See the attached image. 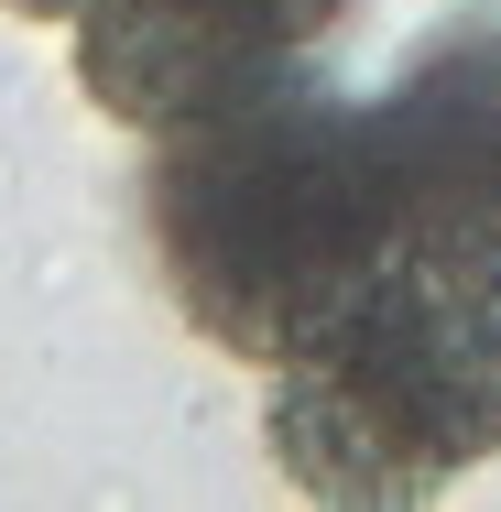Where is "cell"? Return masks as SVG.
<instances>
[{
    "mask_svg": "<svg viewBox=\"0 0 501 512\" xmlns=\"http://www.w3.org/2000/svg\"><path fill=\"white\" fill-rule=\"evenodd\" d=\"M142 229L186 327L273 371L305 338V316L338 306L403 240L382 153H371V99L338 88L316 55H295L229 88L218 109L153 131Z\"/></svg>",
    "mask_w": 501,
    "mask_h": 512,
    "instance_id": "6da1fadb",
    "label": "cell"
},
{
    "mask_svg": "<svg viewBox=\"0 0 501 512\" xmlns=\"http://www.w3.org/2000/svg\"><path fill=\"white\" fill-rule=\"evenodd\" d=\"M273 469L316 502H425L501 458V251L393 240L262 371Z\"/></svg>",
    "mask_w": 501,
    "mask_h": 512,
    "instance_id": "7a4b0ae2",
    "label": "cell"
},
{
    "mask_svg": "<svg viewBox=\"0 0 501 512\" xmlns=\"http://www.w3.org/2000/svg\"><path fill=\"white\" fill-rule=\"evenodd\" d=\"M371 153L403 240L501 251V11L436 22L371 99Z\"/></svg>",
    "mask_w": 501,
    "mask_h": 512,
    "instance_id": "3957f363",
    "label": "cell"
},
{
    "mask_svg": "<svg viewBox=\"0 0 501 512\" xmlns=\"http://www.w3.org/2000/svg\"><path fill=\"white\" fill-rule=\"evenodd\" d=\"M338 11L349 0H88L66 22V44H77V88L120 131L153 142V131L218 109L229 88L316 55L338 33Z\"/></svg>",
    "mask_w": 501,
    "mask_h": 512,
    "instance_id": "277c9868",
    "label": "cell"
},
{
    "mask_svg": "<svg viewBox=\"0 0 501 512\" xmlns=\"http://www.w3.org/2000/svg\"><path fill=\"white\" fill-rule=\"evenodd\" d=\"M0 11H11V22H77L88 0H0Z\"/></svg>",
    "mask_w": 501,
    "mask_h": 512,
    "instance_id": "5b68a950",
    "label": "cell"
}]
</instances>
